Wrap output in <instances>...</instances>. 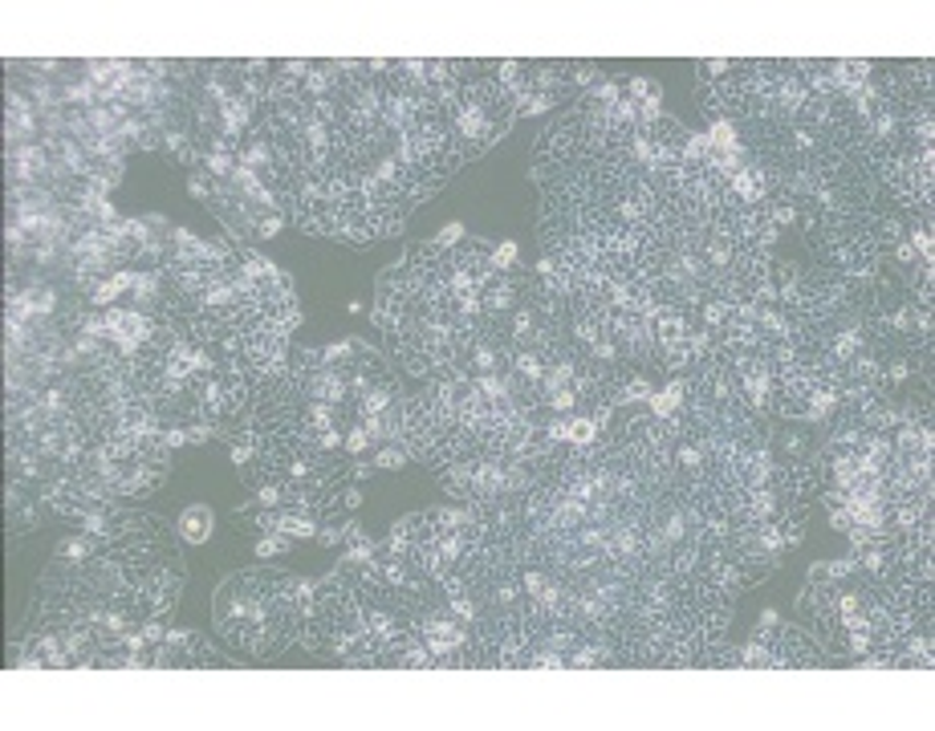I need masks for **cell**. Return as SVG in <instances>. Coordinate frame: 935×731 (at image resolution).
I'll return each mask as SVG.
<instances>
[{"mask_svg":"<svg viewBox=\"0 0 935 731\" xmlns=\"http://www.w3.org/2000/svg\"><path fill=\"white\" fill-rule=\"evenodd\" d=\"M179 537L192 544H204L212 537V512L208 508H188L179 516Z\"/></svg>","mask_w":935,"mask_h":731,"instance_id":"cell-3","label":"cell"},{"mask_svg":"<svg viewBox=\"0 0 935 731\" xmlns=\"http://www.w3.org/2000/svg\"><path fill=\"white\" fill-rule=\"evenodd\" d=\"M273 553H285V537H265V541L256 544V556H273Z\"/></svg>","mask_w":935,"mask_h":731,"instance_id":"cell-4","label":"cell"},{"mask_svg":"<svg viewBox=\"0 0 935 731\" xmlns=\"http://www.w3.org/2000/svg\"><path fill=\"white\" fill-rule=\"evenodd\" d=\"M826 646L802 626H772L769 622V667H826Z\"/></svg>","mask_w":935,"mask_h":731,"instance_id":"cell-2","label":"cell"},{"mask_svg":"<svg viewBox=\"0 0 935 731\" xmlns=\"http://www.w3.org/2000/svg\"><path fill=\"white\" fill-rule=\"evenodd\" d=\"M317 585L301 582L293 573H240L220 589L216 626L232 646L249 655H273L305 638Z\"/></svg>","mask_w":935,"mask_h":731,"instance_id":"cell-1","label":"cell"}]
</instances>
